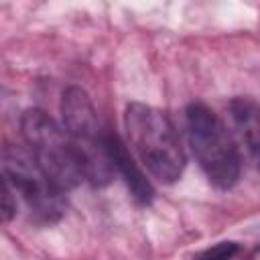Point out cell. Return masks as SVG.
Returning <instances> with one entry per match:
<instances>
[{"label":"cell","mask_w":260,"mask_h":260,"mask_svg":"<svg viewBox=\"0 0 260 260\" xmlns=\"http://www.w3.org/2000/svg\"><path fill=\"white\" fill-rule=\"evenodd\" d=\"M238 252H240V246L236 242L225 240V242H217L215 246L199 252L193 260H234Z\"/></svg>","instance_id":"ba28073f"},{"label":"cell","mask_w":260,"mask_h":260,"mask_svg":"<svg viewBox=\"0 0 260 260\" xmlns=\"http://www.w3.org/2000/svg\"><path fill=\"white\" fill-rule=\"evenodd\" d=\"M4 179L14 193L24 201L30 217L37 223H55L65 213V191L59 189L37 165L30 152L6 144L2 148Z\"/></svg>","instance_id":"5b68a950"},{"label":"cell","mask_w":260,"mask_h":260,"mask_svg":"<svg viewBox=\"0 0 260 260\" xmlns=\"http://www.w3.org/2000/svg\"><path fill=\"white\" fill-rule=\"evenodd\" d=\"M61 118L83 165L85 181L104 187L114 179V167L106 148V130L85 89L69 85L61 98Z\"/></svg>","instance_id":"277c9868"},{"label":"cell","mask_w":260,"mask_h":260,"mask_svg":"<svg viewBox=\"0 0 260 260\" xmlns=\"http://www.w3.org/2000/svg\"><path fill=\"white\" fill-rule=\"evenodd\" d=\"M106 148H108V156L114 167V173H118L120 179L126 183L134 201L140 205H148L154 199V189L146 179V175L140 171L138 162L132 158L126 142L114 130H106Z\"/></svg>","instance_id":"8992f818"},{"label":"cell","mask_w":260,"mask_h":260,"mask_svg":"<svg viewBox=\"0 0 260 260\" xmlns=\"http://www.w3.org/2000/svg\"><path fill=\"white\" fill-rule=\"evenodd\" d=\"M126 136L146 171L160 183H175L185 171V150L171 118L152 106L132 102L124 112Z\"/></svg>","instance_id":"6da1fadb"},{"label":"cell","mask_w":260,"mask_h":260,"mask_svg":"<svg viewBox=\"0 0 260 260\" xmlns=\"http://www.w3.org/2000/svg\"><path fill=\"white\" fill-rule=\"evenodd\" d=\"M20 134L30 156L59 189L69 191L85 181L81 158L67 130L47 112L39 108L26 110L20 116Z\"/></svg>","instance_id":"3957f363"},{"label":"cell","mask_w":260,"mask_h":260,"mask_svg":"<svg viewBox=\"0 0 260 260\" xmlns=\"http://www.w3.org/2000/svg\"><path fill=\"white\" fill-rule=\"evenodd\" d=\"M228 108L238 142L244 146L254 167L260 169V104L248 95H238Z\"/></svg>","instance_id":"52a82bcc"},{"label":"cell","mask_w":260,"mask_h":260,"mask_svg":"<svg viewBox=\"0 0 260 260\" xmlns=\"http://www.w3.org/2000/svg\"><path fill=\"white\" fill-rule=\"evenodd\" d=\"M16 215V193L6 179H2V219L8 223Z\"/></svg>","instance_id":"9c48e42d"},{"label":"cell","mask_w":260,"mask_h":260,"mask_svg":"<svg viewBox=\"0 0 260 260\" xmlns=\"http://www.w3.org/2000/svg\"><path fill=\"white\" fill-rule=\"evenodd\" d=\"M185 132L207 181L217 189H232L240 179V152L223 120L205 104L193 102L185 110Z\"/></svg>","instance_id":"7a4b0ae2"}]
</instances>
